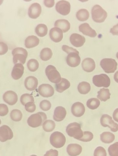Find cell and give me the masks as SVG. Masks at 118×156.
Returning <instances> with one entry per match:
<instances>
[{
    "mask_svg": "<svg viewBox=\"0 0 118 156\" xmlns=\"http://www.w3.org/2000/svg\"><path fill=\"white\" fill-rule=\"evenodd\" d=\"M46 119V115L42 112H39L31 115L27 120V123L31 127L36 128L43 125Z\"/></svg>",
    "mask_w": 118,
    "mask_h": 156,
    "instance_id": "6da1fadb",
    "label": "cell"
},
{
    "mask_svg": "<svg viewBox=\"0 0 118 156\" xmlns=\"http://www.w3.org/2000/svg\"><path fill=\"white\" fill-rule=\"evenodd\" d=\"M13 56V61L14 64H21L24 65L26 62V59L28 56V52L26 49L23 48H16L13 49L12 51Z\"/></svg>",
    "mask_w": 118,
    "mask_h": 156,
    "instance_id": "7a4b0ae2",
    "label": "cell"
},
{
    "mask_svg": "<svg viewBox=\"0 0 118 156\" xmlns=\"http://www.w3.org/2000/svg\"><path fill=\"white\" fill-rule=\"evenodd\" d=\"M66 132L69 136L77 140H79L83 136L81 126L78 123L73 122L69 124L67 126Z\"/></svg>",
    "mask_w": 118,
    "mask_h": 156,
    "instance_id": "3957f363",
    "label": "cell"
},
{
    "mask_svg": "<svg viewBox=\"0 0 118 156\" xmlns=\"http://www.w3.org/2000/svg\"><path fill=\"white\" fill-rule=\"evenodd\" d=\"M91 14L94 22L97 23H103L107 17V12L99 5H96L93 6Z\"/></svg>",
    "mask_w": 118,
    "mask_h": 156,
    "instance_id": "277c9868",
    "label": "cell"
},
{
    "mask_svg": "<svg viewBox=\"0 0 118 156\" xmlns=\"http://www.w3.org/2000/svg\"><path fill=\"white\" fill-rule=\"evenodd\" d=\"M50 140V143L53 147L55 148H59L65 145L66 138L62 133L55 132L51 135Z\"/></svg>",
    "mask_w": 118,
    "mask_h": 156,
    "instance_id": "5b68a950",
    "label": "cell"
},
{
    "mask_svg": "<svg viewBox=\"0 0 118 156\" xmlns=\"http://www.w3.org/2000/svg\"><path fill=\"white\" fill-rule=\"evenodd\" d=\"M100 65L104 71L108 74L114 73L117 68V63L113 58H104L101 60Z\"/></svg>",
    "mask_w": 118,
    "mask_h": 156,
    "instance_id": "8992f818",
    "label": "cell"
},
{
    "mask_svg": "<svg viewBox=\"0 0 118 156\" xmlns=\"http://www.w3.org/2000/svg\"><path fill=\"white\" fill-rule=\"evenodd\" d=\"M46 74L48 80L53 83H58L61 78L60 74L55 67L52 65H49L46 69Z\"/></svg>",
    "mask_w": 118,
    "mask_h": 156,
    "instance_id": "52a82bcc",
    "label": "cell"
},
{
    "mask_svg": "<svg viewBox=\"0 0 118 156\" xmlns=\"http://www.w3.org/2000/svg\"><path fill=\"white\" fill-rule=\"evenodd\" d=\"M93 83L97 87L108 88L110 85V80L107 75L102 74L94 76Z\"/></svg>",
    "mask_w": 118,
    "mask_h": 156,
    "instance_id": "ba28073f",
    "label": "cell"
},
{
    "mask_svg": "<svg viewBox=\"0 0 118 156\" xmlns=\"http://www.w3.org/2000/svg\"><path fill=\"white\" fill-rule=\"evenodd\" d=\"M100 123L103 127H108L113 132H117L118 131V124L115 122L112 117L107 114L102 115L100 118Z\"/></svg>",
    "mask_w": 118,
    "mask_h": 156,
    "instance_id": "9c48e42d",
    "label": "cell"
},
{
    "mask_svg": "<svg viewBox=\"0 0 118 156\" xmlns=\"http://www.w3.org/2000/svg\"><path fill=\"white\" fill-rule=\"evenodd\" d=\"M42 12V5L39 3H33L28 8V16L31 19H37L41 16Z\"/></svg>",
    "mask_w": 118,
    "mask_h": 156,
    "instance_id": "30bf717a",
    "label": "cell"
},
{
    "mask_svg": "<svg viewBox=\"0 0 118 156\" xmlns=\"http://www.w3.org/2000/svg\"><path fill=\"white\" fill-rule=\"evenodd\" d=\"M70 3L68 1L61 0L56 3V10L57 12L61 15L66 16L70 13Z\"/></svg>",
    "mask_w": 118,
    "mask_h": 156,
    "instance_id": "8fae6325",
    "label": "cell"
},
{
    "mask_svg": "<svg viewBox=\"0 0 118 156\" xmlns=\"http://www.w3.org/2000/svg\"><path fill=\"white\" fill-rule=\"evenodd\" d=\"M38 91L41 96L46 98L52 97L55 93L53 87L47 83H44L40 85L38 88Z\"/></svg>",
    "mask_w": 118,
    "mask_h": 156,
    "instance_id": "7c38bea8",
    "label": "cell"
},
{
    "mask_svg": "<svg viewBox=\"0 0 118 156\" xmlns=\"http://www.w3.org/2000/svg\"><path fill=\"white\" fill-rule=\"evenodd\" d=\"M13 137V133L9 126L3 125L0 127V141L6 142L11 140Z\"/></svg>",
    "mask_w": 118,
    "mask_h": 156,
    "instance_id": "4fadbf2b",
    "label": "cell"
},
{
    "mask_svg": "<svg viewBox=\"0 0 118 156\" xmlns=\"http://www.w3.org/2000/svg\"><path fill=\"white\" fill-rule=\"evenodd\" d=\"M79 53L71 52L68 54L66 57V63L69 66L75 68L77 67L80 63Z\"/></svg>",
    "mask_w": 118,
    "mask_h": 156,
    "instance_id": "5bb4252c",
    "label": "cell"
},
{
    "mask_svg": "<svg viewBox=\"0 0 118 156\" xmlns=\"http://www.w3.org/2000/svg\"><path fill=\"white\" fill-rule=\"evenodd\" d=\"M3 99L5 103L9 105H13L17 103L18 96L16 93L13 91H7L4 94Z\"/></svg>",
    "mask_w": 118,
    "mask_h": 156,
    "instance_id": "9a60e30c",
    "label": "cell"
},
{
    "mask_svg": "<svg viewBox=\"0 0 118 156\" xmlns=\"http://www.w3.org/2000/svg\"><path fill=\"white\" fill-rule=\"evenodd\" d=\"M70 43L76 48L81 47L86 42V38L83 36L78 34H73L69 38Z\"/></svg>",
    "mask_w": 118,
    "mask_h": 156,
    "instance_id": "2e32d148",
    "label": "cell"
},
{
    "mask_svg": "<svg viewBox=\"0 0 118 156\" xmlns=\"http://www.w3.org/2000/svg\"><path fill=\"white\" fill-rule=\"evenodd\" d=\"M49 36L52 41L55 43H59L63 39V32L58 27H53L50 30Z\"/></svg>",
    "mask_w": 118,
    "mask_h": 156,
    "instance_id": "e0dca14e",
    "label": "cell"
},
{
    "mask_svg": "<svg viewBox=\"0 0 118 156\" xmlns=\"http://www.w3.org/2000/svg\"><path fill=\"white\" fill-rule=\"evenodd\" d=\"M85 106L83 104L79 102L75 103L71 107V112L76 117H81L85 113Z\"/></svg>",
    "mask_w": 118,
    "mask_h": 156,
    "instance_id": "ac0fdd59",
    "label": "cell"
},
{
    "mask_svg": "<svg viewBox=\"0 0 118 156\" xmlns=\"http://www.w3.org/2000/svg\"><path fill=\"white\" fill-rule=\"evenodd\" d=\"M79 31L83 34L87 36L95 37L97 36L96 31L92 29L87 23H84L79 25Z\"/></svg>",
    "mask_w": 118,
    "mask_h": 156,
    "instance_id": "d6986e66",
    "label": "cell"
},
{
    "mask_svg": "<svg viewBox=\"0 0 118 156\" xmlns=\"http://www.w3.org/2000/svg\"><path fill=\"white\" fill-rule=\"evenodd\" d=\"M38 81L35 77L30 76L27 77L25 81V86L28 90H34L38 86Z\"/></svg>",
    "mask_w": 118,
    "mask_h": 156,
    "instance_id": "ffe728a7",
    "label": "cell"
},
{
    "mask_svg": "<svg viewBox=\"0 0 118 156\" xmlns=\"http://www.w3.org/2000/svg\"><path fill=\"white\" fill-rule=\"evenodd\" d=\"M82 147L78 144H70L67 147V152L70 156H77L82 153Z\"/></svg>",
    "mask_w": 118,
    "mask_h": 156,
    "instance_id": "44dd1931",
    "label": "cell"
},
{
    "mask_svg": "<svg viewBox=\"0 0 118 156\" xmlns=\"http://www.w3.org/2000/svg\"><path fill=\"white\" fill-rule=\"evenodd\" d=\"M66 109L62 106L56 107L54 113L53 119L55 121L60 122L64 120L66 115Z\"/></svg>",
    "mask_w": 118,
    "mask_h": 156,
    "instance_id": "7402d4cb",
    "label": "cell"
},
{
    "mask_svg": "<svg viewBox=\"0 0 118 156\" xmlns=\"http://www.w3.org/2000/svg\"><path fill=\"white\" fill-rule=\"evenodd\" d=\"M82 67L86 72H92L96 68V64L92 58H85L82 63Z\"/></svg>",
    "mask_w": 118,
    "mask_h": 156,
    "instance_id": "603a6c76",
    "label": "cell"
},
{
    "mask_svg": "<svg viewBox=\"0 0 118 156\" xmlns=\"http://www.w3.org/2000/svg\"><path fill=\"white\" fill-rule=\"evenodd\" d=\"M24 67L21 64H16L15 65L12 72V76L13 79L18 80L22 78L24 74Z\"/></svg>",
    "mask_w": 118,
    "mask_h": 156,
    "instance_id": "cb8c5ba5",
    "label": "cell"
},
{
    "mask_svg": "<svg viewBox=\"0 0 118 156\" xmlns=\"http://www.w3.org/2000/svg\"><path fill=\"white\" fill-rule=\"evenodd\" d=\"M40 39L34 35L29 36L27 37L25 41V47L27 48H32L35 47L39 45Z\"/></svg>",
    "mask_w": 118,
    "mask_h": 156,
    "instance_id": "d4e9b609",
    "label": "cell"
},
{
    "mask_svg": "<svg viewBox=\"0 0 118 156\" xmlns=\"http://www.w3.org/2000/svg\"><path fill=\"white\" fill-rule=\"evenodd\" d=\"M55 27L60 28L63 33L67 32L70 29V24L68 20L66 19H59L55 23Z\"/></svg>",
    "mask_w": 118,
    "mask_h": 156,
    "instance_id": "484cf974",
    "label": "cell"
},
{
    "mask_svg": "<svg viewBox=\"0 0 118 156\" xmlns=\"http://www.w3.org/2000/svg\"><path fill=\"white\" fill-rule=\"evenodd\" d=\"M70 86V82L68 80L65 78H61L60 81L56 84V89L58 92L62 93L69 88Z\"/></svg>",
    "mask_w": 118,
    "mask_h": 156,
    "instance_id": "4316f807",
    "label": "cell"
},
{
    "mask_svg": "<svg viewBox=\"0 0 118 156\" xmlns=\"http://www.w3.org/2000/svg\"><path fill=\"white\" fill-rule=\"evenodd\" d=\"M115 140V135L110 132H104L100 135V140L105 144H111Z\"/></svg>",
    "mask_w": 118,
    "mask_h": 156,
    "instance_id": "83f0119b",
    "label": "cell"
},
{
    "mask_svg": "<svg viewBox=\"0 0 118 156\" xmlns=\"http://www.w3.org/2000/svg\"><path fill=\"white\" fill-rule=\"evenodd\" d=\"M35 33L40 37H44L47 35L48 27L45 24H39L35 28Z\"/></svg>",
    "mask_w": 118,
    "mask_h": 156,
    "instance_id": "f1b7e54d",
    "label": "cell"
},
{
    "mask_svg": "<svg viewBox=\"0 0 118 156\" xmlns=\"http://www.w3.org/2000/svg\"><path fill=\"white\" fill-rule=\"evenodd\" d=\"M110 93L109 90L108 89H100L98 92L97 98L102 101H106L110 99Z\"/></svg>",
    "mask_w": 118,
    "mask_h": 156,
    "instance_id": "f546056e",
    "label": "cell"
},
{
    "mask_svg": "<svg viewBox=\"0 0 118 156\" xmlns=\"http://www.w3.org/2000/svg\"><path fill=\"white\" fill-rule=\"evenodd\" d=\"M91 89V86L89 83L82 82L79 84L78 90L81 94H86L89 93Z\"/></svg>",
    "mask_w": 118,
    "mask_h": 156,
    "instance_id": "4dcf8cb0",
    "label": "cell"
},
{
    "mask_svg": "<svg viewBox=\"0 0 118 156\" xmlns=\"http://www.w3.org/2000/svg\"><path fill=\"white\" fill-rule=\"evenodd\" d=\"M52 50L50 48H46L42 49L40 53V58L43 61H46L50 60L52 56Z\"/></svg>",
    "mask_w": 118,
    "mask_h": 156,
    "instance_id": "1f68e13d",
    "label": "cell"
},
{
    "mask_svg": "<svg viewBox=\"0 0 118 156\" xmlns=\"http://www.w3.org/2000/svg\"><path fill=\"white\" fill-rule=\"evenodd\" d=\"M89 12L86 9H80L76 13L77 19L80 22L86 21L89 19Z\"/></svg>",
    "mask_w": 118,
    "mask_h": 156,
    "instance_id": "d6a6232c",
    "label": "cell"
},
{
    "mask_svg": "<svg viewBox=\"0 0 118 156\" xmlns=\"http://www.w3.org/2000/svg\"><path fill=\"white\" fill-rule=\"evenodd\" d=\"M43 128L45 132H52L56 127V123L52 120H46L43 124Z\"/></svg>",
    "mask_w": 118,
    "mask_h": 156,
    "instance_id": "836d02e7",
    "label": "cell"
},
{
    "mask_svg": "<svg viewBox=\"0 0 118 156\" xmlns=\"http://www.w3.org/2000/svg\"><path fill=\"white\" fill-rule=\"evenodd\" d=\"M100 101L96 98H91L88 100L86 103L87 106L91 110H95L99 107Z\"/></svg>",
    "mask_w": 118,
    "mask_h": 156,
    "instance_id": "e575fe53",
    "label": "cell"
},
{
    "mask_svg": "<svg viewBox=\"0 0 118 156\" xmlns=\"http://www.w3.org/2000/svg\"><path fill=\"white\" fill-rule=\"evenodd\" d=\"M11 118L14 122H20L22 118V113L20 110L18 109L13 110L10 114Z\"/></svg>",
    "mask_w": 118,
    "mask_h": 156,
    "instance_id": "d590c367",
    "label": "cell"
},
{
    "mask_svg": "<svg viewBox=\"0 0 118 156\" xmlns=\"http://www.w3.org/2000/svg\"><path fill=\"white\" fill-rule=\"evenodd\" d=\"M27 66L29 71L35 72L39 68V62L36 59H31L28 61Z\"/></svg>",
    "mask_w": 118,
    "mask_h": 156,
    "instance_id": "8d00e7d4",
    "label": "cell"
},
{
    "mask_svg": "<svg viewBox=\"0 0 118 156\" xmlns=\"http://www.w3.org/2000/svg\"><path fill=\"white\" fill-rule=\"evenodd\" d=\"M20 101L22 105L25 106L26 103L29 102H34V98L31 94H24L21 96Z\"/></svg>",
    "mask_w": 118,
    "mask_h": 156,
    "instance_id": "74e56055",
    "label": "cell"
},
{
    "mask_svg": "<svg viewBox=\"0 0 118 156\" xmlns=\"http://www.w3.org/2000/svg\"><path fill=\"white\" fill-rule=\"evenodd\" d=\"M108 152L110 156H118V142L113 144L109 147Z\"/></svg>",
    "mask_w": 118,
    "mask_h": 156,
    "instance_id": "f35d334b",
    "label": "cell"
},
{
    "mask_svg": "<svg viewBox=\"0 0 118 156\" xmlns=\"http://www.w3.org/2000/svg\"><path fill=\"white\" fill-rule=\"evenodd\" d=\"M94 137V135L92 133L90 132H85L83 133V136L79 141L83 142H89L91 141Z\"/></svg>",
    "mask_w": 118,
    "mask_h": 156,
    "instance_id": "ab89813d",
    "label": "cell"
},
{
    "mask_svg": "<svg viewBox=\"0 0 118 156\" xmlns=\"http://www.w3.org/2000/svg\"><path fill=\"white\" fill-rule=\"evenodd\" d=\"M52 107V104L51 102L48 100H45L42 101L40 104V107L42 111H49Z\"/></svg>",
    "mask_w": 118,
    "mask_h": 156,
    "instance_id": "60d3db41",
    "label": "cell"
},
{
    "mask_svg": "<svg viewBox=\"0 0 118 156\" xmlns=\"http://www.w3.org/2000/svg\"><path fill=\"white\" fill-rule=\"evenodd\" d=\"M94 156H107L106 149L102 147H98L95 149Z\"/></svg>",
    "mask_w": 118,
    "mask_h": 156,
    "instance_id": "b9f144b4",
    "label": "cell"
},
{
    "mask_svg": "<svg viewBox=\"0 0 118 156\" xmlns=\"http://www.w3.org/2000/svg\"><path fill=\"white\" fill-rule=\"evenodd\" d=\"M25 108L27 112L30 113L34 112L36 110V105L34 102H29L25 105Z\"/></svg>",
    "mask_w": 118,
    "mask_h": 156,
    "instance_id": "7bdbcfd3",
    "label": "cell"
},
{
    "mask_svg": "<svg viewBox=\"0 0 118 156\" xmlns=\"http://www.w3.org/2000/svg\"><path fill=\"white\" fill-rule=\"evenodd\" d=\"M9 112L8 106L4 104H0V116H4Z\"/></svg>",
    "mask_w": 118,
    "mask_h": 156,
    "instance_id": "ee69618b",
    "label": "cell"
},
{
    "mask_svg": "<svg viewBox=\"0 0 118 156\" xmlns=\"http://www.w3.org/2000/svg\"><path fill=\"white\" fill-rule=\"evenodd\" d=\"M8 47L5 43L0 42V55H5L8 52Z\"/></svg>",
    "mask_w": 118,
    "mask_h": 156,
    "instance_id": "f6af8a7d",
    "label": "cell"
},
{
    "mask_svg": "<svg viewBox=\"0 0 118 156\" xmlns=\"http://www.w3.org/2000/svg\"><path fill=\"white\" fill-rule=\"evenodd\" d=\"M62 49L64 52H66V53L67 54H68L71 53V52L79 53V52L77 50H76V49H74L73 48L70 47L66 45H64L62 46Z\"/></svg>",
    "mask_w": 118,
    "mask_h": 156,
    "instance_id": "bcb514c9",
    "label": "cell"
},
{
    "mask_svg": "<svg viewBox=\"0 0 118 156\" xmlns=\"http://www.w3.org/2000/svg\"><path fill=\"white\" fill-rule=\"evenodd\" d=\"M43 3L46 7L51 8L54 6L55 1V0H44Z\"/></svg>",
    "mask_w": 118,
    "mask_h": 156,
    "instance_id": "7dc6e473",
    "label": "cell"
},
{
    "mask_svg": "<svg viewBox=\"0 0 118 156\" xmlns=\"http://www.w3.org/2000/svg\"><path fill=\"white\" fill-rule=\"evenodd\" d=\"M58 154L59 153L57 150L51 149L47 151L44 156H58Z\"/></svg>",
    "mask_w": 118,
    "mask_h": 156,
    "instance_id": "c3c4849f",
    "label": "cell"
},
{
    "mask_svg": "<svg viewBox=\"0 0 118 156\" xmlns=\"http://www.w3.org/2000/svg\"><path fill=\"white\" fill-rule=\"evenodd\" d=\"M110 33L113 35H118V24L110 29Z\"/></svg>",
    "mask_w": 118,
    "mask_h": 156,
    "instance_id": "681fc988",
    "label": "cell"
},
{
    "mask_svg": "<svg viewBox=\"0 0 118 156\" xmlns=\"http://www.w3.org/2000/svg\"><path fill=\"white\" fill-rule=\"evenodd\" d=\"M113 117L114 120L118 122V108L116 109L113 113Z\"/></svg>",
    "mask_w": 118,
    "mask_h": 156,
    "instance_id": "f907efd6",
    "label": "cell"
},
{
    "mask_svg": "<svg viewBox=\"0 0 118 156\" xmlns=\"http://www.w3.org/2000/svg\"><path fill=\"white\" fill-rule=\"evenodd\" d=\"M114 79H115V81L118 83V71L115 73V75H114Z\"/></svg>",
    "mask_w": 118,
    "mask_h": 156,
    "instance_id": "816d5d0a",
    "label": "cell"
},
{
    "mask_svg": "<svg viewBox=\"0 0 118 156\" xmlns=\"http://www.w3.org/2000/svg\"><path fill=\"white\" fill-rule=\"evenodd\" d=\"M80 2H86L88 1L89 0H79Z\"/></svg>",
    "mask_w": 118,
    "mask_h": 156,
    "instance_id": "f5cc1de1",
    "label": "cell"
},
{
    "mask_svg": "<svg viewBox=\"0 0 118 156\" xmlns=\"http://www.w3.org/2000/svg\"><path fill=\"white\" fill-rule=\"evenodd\" d=\"M4 0H0V6L3 3Z\"/></svg>",
    "mask_w": 118,
    "mask_h": 156,
    "instance_id": "db71d44e",
    "label": "cell"
},
{
    "mask_svg": "<svg viewBox=\"0 0 118 156\" xmlns=\"http://www.w3.org/2000/svg\"><path fill=\"white\" fill-rule=\"evenodd\" d=\"M23 1L25 2H30L32 1V0H23Z\"/></svg>",
    "mask_w": 118,
    "mask_h": 156,
    "instance_id": "11a10c76",
    "label": "cell"
},
{
    "mask_svg": "<svg viewBox=\"0 0 118 156\" xmlns=\"http://www.w3.org/2000/svg\"><path fill=\"white\" fill-rule=\"evenodd\" d=\"M116 57H117V58L118 59V52L117 53V54H116Z\"/></svg>",
    "mask_w": 118,
    "mask_h": 156,
    "instance_id": "9f6ffc18",
    "label": "cell"
},
{
    "mask_svg": "<svg viewBox=\"0 0 118 156\" xmlns=\"http://www.w3.org/2000/svg\"><path fill=\"white\" fill-rule=\"evenodd\" d=\"M1 123H2V122H1V119H0V125L1 124Z\"/></svg>",
    "mask_w": 118,
    "mask_h": 156,
    "instance_id": "6f0895ef",
    "label": "cell"
},
{
    "mask_svg": "<svg viewBox=\"0 0 118 156\" xmlns=\"http://www.w3.org/2000/svg\"><path fill=\"white\" fill-rule=\"evenodd\" d=\"M31 156H37L35 155H31Z\"/></svg>",
    "mask_w": 118,
    "mask_h": 156,
    "instance_id": "680465c9",
    "label": "cell"
},
{
    "mask_svg": "<svg viewBox=\"0 0 118 156\" xmlns=\"http://www.w3.org/2000/svg\"><path fill=\"white\" fill-rule=\"evenodd\" d=\"M0 37H1V35H0Z\"/></svg>",
    "mask_w": 118,
    "mask_h": 156,
    "instance_id": "91938a15",
    "label": "cell"
}]
</instances>
